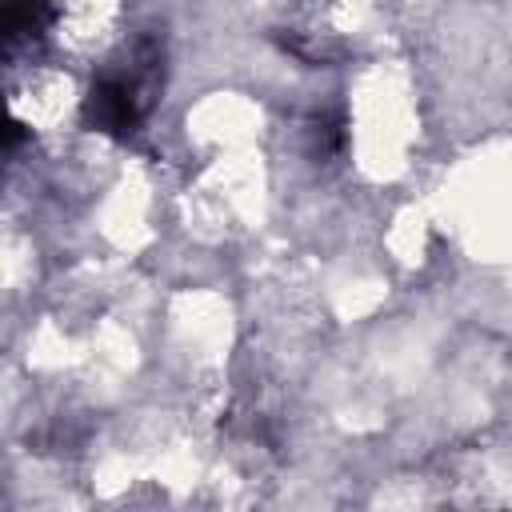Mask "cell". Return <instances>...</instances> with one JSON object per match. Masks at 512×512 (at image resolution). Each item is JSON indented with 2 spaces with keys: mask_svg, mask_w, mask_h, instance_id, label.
<instances>
[{
  "mask_svg": "<svg viewBox=\"0 0 512 512\" xmlns=\"http://www.w3.org/2000/svg\"><path fill=\"white\" fill-rule=\"evenodd\" d=\"M60 8L52 0H8L4 4V48H20V44H36L40 36H48V28L56 24Z\"/></svg>",
  "mask_w": 512,
  "mask_h": 512,
  "instance_id": "6da1fadb",
  "label": "cell"
},
{
  "mask_svg": "<svg viewBox=\"0 0 512 512\" xmlns=\"http://www.w3.org/2000/svg\"><path fill=\"white\" fill-rule=\"evenodd\" d=\"M20 128H24V124H20V120H8V132H4V136H8V148H12V144H16V140H20V136H24V132H20Z\"/></svg>",
  "mask_w": 512,
  "mask_h": 512,
  "instance_id": "7a4b0ae2",
  "label": "cell"
}]
</instances>
